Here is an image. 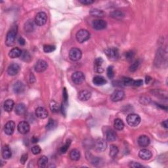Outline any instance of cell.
I'll list each match as a JSON object with an SVG mask.
<instances>
[{
  "mask_svg": "<svg viewBox=\"0 0 168 168\" xmlns=\"http://www.w3.org/2000/svg\"><path fill=\"white\" fill-rule=\"evenodd\" d=\"M89 14L93 17H99L101 18L104 16V12L102 10H99L98 9H92L89 12Z\"/></svg>",
  "mask_w": 168,
  "mask_h": 168,
  "instance_id": "cell-28",
  "label": "cell"
},
{
  "mask_svg": "<svg viewBox=\"0 0 168 168\" xmlns=\"http://www.w3.org/2000/svg\"><path fill=\"white\" fill-rule=\"evenodd\" d=\"M79 1L80 3H81L83 5H86V6L92 4L95 2V1H93V0H80Z\"/></svg>",
  "mask_w": 168,
  "mask_h": 168,
  "instance_id": "cell-45",
  "label": "cell"
},
{
  "mask_svg": "<svg viewBox=\"0 0 168 168\" xmlns=\"http://www.w3.org/2000/svg\"><path fill=\"white\" fill-rule=\"evenodd\" d=\"M15 129V123L13 121H9L6 123L4 127V131L7 135H11Z\"/></svg>",
  "mask_w": 168,
  "mask_h": 168,
  "instance_id": "cell-14",
  "label": "cell"
},
{
  "mask_svg": "<svg viewBox=\"0 0 168 168\" xmlns=\"http://www.w3.org/2000/svg\"><path fill=\"white\" fill-rule=\"evenodd\" d=\"M105 54L112 61H116L119 57L118 49L116 47H111L105 50Z\"/></svg>",
  "mask_w": 168,
  "mask_h": 168,
  "instance_id": "cell-6",
  "label": "cell"
},
{
  "mask_svg": "<svg viewBox=\"0 0 168 168\" xmlns=\"http://www.w3.org/2000/svg\"><path fill=\"white\" fill-rule=\"evenodd\" d=\"M47 20V16L46 12H39L37 13L35 17L34 22L37 26H41L46 23Z\"/></svg>",
  "mask_w": 168,
  "mask_h": 168,
  "instance_id": "cell-4",
  "label": "cell"
},
{
  "mask_svg": "<svg viewBox=\"0 0 168 168\" xmlns=\"http://www.w3.org/2000/svg\"><path fill=\"white\" fill-rule=\"evenodd\" d=\"M137 142L141 147H147L149 145L150 141L149 137H147V135H141L138 138Z\"/></svg>",
  "mask_w": 168,
  "mask_h": 168,
  "instance_id": "cell-17",
  "label": "cell"
},
{
  "mask_svg": "<svg viewBox=\"0 0 168 168\" xmlns=\"http://www.w3.org/2000/svg\"><path fill=\"white\" fill-rule=\"evenodd\" d=\"M22 53V51L21 49H19V47H14L9 51V56L12 59L18 58V57L21 56Z\"/></svg>",
  "mask_w": 168,
  "mask_h": 168,
  "instance_id": "cell-20",
  "label": "cell"
},
{
  "mask_svg": "<svg viewBox=\"0 0 168 168\" xmlns=\"http://www.w3.org/2000/svg\"><path fill=\"white\" fill-rule=\"evenodd\" d=\"M77 97L81 101H87L91 97V93L87 90H83L79 93Z\"/></svg>",
  "mask_w": 168,
  "mask_h": 168,
  "instance_id": "cell-19",
  "label": "cell"
},
{
  "mask_svg": "<svg viewBox=\"0 0 168 168\" xmlns=\"http://www.w3.org/2000/svg\"><path fill=\"white\" fill-rule=\"evenodd\" d=\"M106 73H107L108 77H109L110 79L113 78L114 76V71L113 66H110L108 67Z\"/></svg>",
  "mask_w": 168,
  "mask_h": 168,
  "instance_id": "cell-41",
  "label": "cell"
},
{
  "mask_svg": "<svg viewBox=\"0 0 168 168\" xmlns=\"http://www.w3.org/2000/svg\"><path fill=\"white\" fill-rule=\"evenodd\" d=\"M17 31H18L17 25H14L7 32L6 40V44L7 46H11L14 44L17 34Z\"/></svg>",
  "mask_w": 168,
  "mask_h": 168,
  "instance_id": "cell-1",
  "label": "cell"
},
{
  "mask_svg": "<svg viewBox=\"0 0 168 168\" xmlns=\"http://www.w3.org/2000/svg\"><path fill=\"white\" fill-rule=\"evenodd\" d=\"M70 158L73 161H77L80 158V152L78 150L73 149L70 152Z\"/></svg>",
  "mask_w": 168,
  "mask_h": 168,
  "instance_id": "cell-27",
  "label": "cell"
},
{
  "mask_svg": "<svg viewBox=\"0 0 168 168\" xmlns=\"http://www.w3.org/2000/svg\"><path fill=\"white\" fill-rule=\"evenodd\" d=\"M19 43L20 45H21V46H24L25 44H26V41H25V39L23 38V37H21L19 39Z\"/></svg>",
  "mask_w": 168,
  "mask_h": 168,
  "instance_id": "cell-48",
  "label": "cell"
},
{
  "mask_svg": "<svg viewBox=\"0 0 168 168\" xmlns=\"http://www.w3.org/2000/svg\"><path fill=\"white\" fill-rule=\"evenodd\" d=\"M34 24L32 21H28L24 24V30L26 32H31L34 30Z\"/></svg>",
  "mask_w": 168,
  "mask_h": 168,
  "instance_id": "cell-32",
  "label": "cell"
},
{
  "mask_svg": "<svg viewBox=\"0 0 168 168\" xmlns=\"http://www.w3.org/2000/svg\"><path fill=\"white\" fill-rule=\"evenodd\" d=\"M162 125L164 126L165 128H167L168 127V123H167V120H165V121L163 122L162 123Z\"/></svg>",
  "mask_w": 168,
  "mask_h": 168,
  "instance_id": "cell-49",
  "label": "cell"
},
{
  "mask_svg": "<svg viewBox=\"0 0 168 168\" xmlns=\"http://www.w3.org/2000/svg\"><path fill=\"white\" fill-rule=\"evenodd\" d=\"M13 91L17 94H19L23 92L24 90V86L21 82H17L12 87Z\"/></svg>",
  "mask_w": 168,
  "mask_h": 168,
  "instance_id": "cell-24",
  "label": "cell"
},
{
  "mask_svg": "<svg viewBox=\"0 0 168 168\" xmlns=\"http://www.w3.org/2000/svg\"><path fill=\"white\" fill-rule=\"evenodd\" d=\"M110 16L116 19H121L124 17V13L120 11H114L110 12Z\"/></svg>",
  "mask_w": 168,
  "mask_h": 168,
  "instance_id": "cell-34",
  "label": "cell"
},
{
  "mask_svg": "<svg viewBox=\"0 0 168 168\" xmlns=\"http://www.w3.org/2000/svg\"><path fill=\"white\" fill-rule=\"evenodd\" d=\"M76 39L79 43H84L88 40L90 37L89 32L86 30L82 29L77 32L76 34Z\"/></svg>",
  "mask_w": 168,
  "mask_h": 168,
  "instance_id": "cell-3",
  "label": "cell"
},
{
  "mask_svg": "<svg viewBox=\"0 0 168 168\" xmlns=\"http://www.w3.org/2000/svg\"><path fill=\"white\" fill-rule=\"evenodd\" d=\"M150 80H151V77H149V76H147L146 77V81H145L146 82V84H149Z\"/></svg>",
  "mask_w": 168,
  "mask_h": 168,
  "instance_id": "cell-51",
  "label": "cell"
},
{
  "mask_svg": "<svg viewBox=\"0 0 168 168\" xmlns=\"http://www.w3.org/2000/svg\"><path fill=\"white\" fill-rule=\"evenodd\" d=\"M12 156V152L11 150L10 149V147L9 145L6 144L2 149V157L4 159L7 160L9 159Z\"/></svg>",
  "mask_w": 168,
  "mask_h": 168,
  "instance_id": "cell-22",
  "label": "cell"
},
{
  "mask_svg": "<svg viewBox=\"0 0 168 168\" xmlns=\"http://www.w3.org/2000/svg\"><path fill=\"white\" fill-rule=\"evenodd\" d=\"M125 97V93L122 90H116L111 95V100L113 102H118L123 100Z\"/></svg>",
  "mask_w": 168,
  "mask_h": 168,
  "instance_id": "cell-9",
  "label": "cell"
},
{
  "mask_svg": "<svg viewBox=\"0 0 168 168\" xmlns=\"http://www.w3.org/2000/svg\"><path fill=\"white\" fill-rule=\"evenodd\" d=\"M129 165V167H133V168H137V167H143V165H141V164H140L139 163L135 162H130Z\"/></svg>",
  "mask_w": 168,
  "mask_h": 168,
  "instance_id": "cell-43",
  "label": "cell"
},
{
  "mask_svg": "<svg viewBox=\"0 0 168 168\" xmlns=\"http://www.w3.org/2000/svg\"><path fill=\"white\" fill-rule=\"evenodd\" d=\"M32 152L34 155H37L41 152V148L38 145H35L32 148Z\"/></svg>",
  "mask_w": 168,
  "mask_h": 168,
  "instance_id": "cell-42",
  "label": "cell"
},
{
  "mask_svg": "<svg viewBox=\"0 0 168 168\" xmlns=\"http://www.w3.org/2000/svg\"><path fill=\"white\" fill-rule=\"evenodd\" d=\"M93 84L95 86H103L104 84H106L107 82L104 77H102L101 76H96L93 77Z\"/></svg>",
  "mask_w": 168,
  "mask_h": 168,
  "instance_id": "cell-21",
  "label": "cell"
},
{
  "mask_svg": "<svg viewBox=\"0 0 168 168\" xmlns=\"http://www.w3.org/2000/svg\"><path fill=\"white\" fill-rule=\"evenodd\" d=\"M104 63V60L101 57H98L94 62V69L98 73H101L104 71V68L102 65Z\"/></svg>",
  "mask_w": 168,
  "mask_h": 168,
  "instance_id": "cell-13",
  "label": "cell"
},
{
  "mask_svg": "<svg viewBox=\"0 0 168 168\" xmlns=\"http://www.w3.org/2000/svg\"><path fill=\"white\" fill-rule=\"evenodd\" d=\"M28 154H24L21 158V163L22 164H24L28 160Z\"/></svg>",
  "mask_w": 168,
  "mask_h": 168,
  "instance_id": "cell-46",
  "label": "cell"
},
{
  "mask_svg": "<svg viewBox=\"0 0 168 168\" xmlns=\"http://www.w3.org/2000/svg\"><path fill=\"white\" fill-rule=\"evenodd\" d=\"M107 26L106 22L102 19H97L95 20L93 22V26L95 30H103L106 28Z\"/></svg>",
  "mask_w": 168,
  "mask_h": 168,
  "instance_id": "cell-11",
  "label": "cell"
},
{
  "mask_svg": "<svg viewBox=\"0 0 168 168\" xmlns=\"http://www.w3.org/2000/svg\"><path fill=\"white\" fill-rule=\"evenodd\" d=\"M139 156L140 158L143 160H149L152 158V154L149 150L144 149L140 150L139 152Z\"/></svg>",
  "mask_w": 168,
  "mask_h": 168,
  "instance_id": "cell-18",
  "label": "cell"
},
{
  "mask_svg": "<svg viewBox=\"0 0 168 168\" xmlns=\"http://www.w3.org/2000/svg\"><path fill=\"white\" fill-rule=\"evenodd\" d=\"M140 65V61L139 60H136L133 63H132V64L129 67V71L131 72H135L136 70L139 68Z\"/></svg>",
  "mask_w": 168,
  "mask_h": 168,
  "instance_id": "cell-40",
  "label": "cell"
},
{
  "mask_svg": "<svg viewBox=\"0 0 168 168\" xmlns=\"http://www.w3.org/2000/svg\"><path fill=\"white\" fill-rule=\"evenodd\" d=\"M134 55L135 54L132 51H127L126 53H125V57H126V59L127 60H131L134 57Z\"/></svg>",
  "mask_w": 168,
  "mask_h": 168,
  "instance_id": "cell-44",
  "label": "cell"
},
{
  "mask_svg": "<svg viewBox=\"0 0 168 168\" xmlns=\"http://www.w3.org/2000/svg\"><path fill=\"white\" fill-rule=\"evenodd\" d=\"M55 50V46H52V45H45L44 46V51L47 53H49L54 51Z\"/></svg>",
  "mask_w": 168,
  "mask_h": 168,
  "instance_id": "cell-39",
  "label": "cell"
},
{
  "mask_svg": "<svg viewBox=\"0 0 168 168\" xmlns=\"http://www.w3.org/2000/svg\"><path fill=\"white\" fill-rule=\"evenodd\" d=\"M106 137L107 141H114L117 138V135L116 132L112 129L108 130L106 133Z\"/></svg>",
  "mask_w": 168,
  "mask_h": 168,
  "instance_id": "cell-26",
  "label": "cell"
},
{
  "mask_svg": "<svg viewBox=\"0 0 168 168\" xmlns=\"http://www.w3.org/2000/svg\"><path fill=\"white\" fill-rule=\"evenodd\" d=\"M82 57V51L78 48H72L69 52V57L72 61H77Z\"/></svg>",
  "mask_w": 168,
  "mask_h": 168,
  "instance_id": "cell-5",
  "label": "cell"
},
{
  "mask_svg": "<svg viewBox=\"0 0 168 168\" xmlns=\"http://www.w3.org/2000/svg\"><path fill=\"white\" fill-rule=\"evenodd\" d=\"M50 109L53 112H58L59 110V105L56 101H52L50 103Z\"/></svg>",
  "mask_w": 168,
  "mask_h": 168,
  "instance_id": "cell-35",
  "label": "cell"
},
{
  "mask_svg": "<svg viewBox=\"0 0 168 168\" xmlns=\"http://www.w3.org/2000/svg\"><path fill=\"white\" fill-rule=\"evenodd\" d=\"M118 152H119L118 148V147L116 146V145L112 144L111 146H110V154H109L110 157H112V158H114L116 157L118 155Z\"/></svg>",
  "mask_w": 168,
  "mask_h": 168,
  "instance_id": "cell-31",
  "label": "cell"
},
{
  "mask_svg": "<svg viewBox=\"0 0 168 168\" xmlns=\"http://www.w3.org/2000/svg\"><path fill=\"white\" fill-rule=\"evenodd\" d=\"M56 125H57V123L54 120L49 119L48 123H47L46 125V129L48 130V131L53 129L55 127H56Z\"/></svg>",
  "mask_w": 168,
  "mask_h": 168,
  "instance_id": "cell-36",
  "label": "cell"
},
{
  "mask_svg": "<svg viewBox=\"0 0 168 168\" xmlns=\"http://www.w3.org/2000/svg\"><path fill=\"white\" fill-rule=\"evenodd\" d=\"M15 105V102L12 99H7L6 102H4L3 104V109L5 111L7 112H11L12 110L13 109Z\"/></svg>",
  "mask_w": 168,
  "mask_h": 168,
  "instance_id": "cell-25",
  "label": "cell"
},
{
  "mask_svg": "<svg viewBox=\"0 0 168 168\" xmlns=\"http://www.w3.org/2000/svg\"><path fill=\"white\" fill-rule=\"evenodd\" d=\"M15 113L19 115V116H22L24 115L26 112V107L25 106V104L23 103H19L16 106L15 109Z\"/></svg>",
  "mask_w": 168,
  "mask_h": 168,
  "instance_id": "cell-23",
  "label": "cell"
},
{
  "mask_svg": "<svg viewBox=\"0 0 168 168\" xmlns=\"http://www.w3.org/2000/svg\"><path fill=\"white\" fill-rule=\"evenodd\" d=\"M114 126L116 130L121 131L124 128V123L121 119L117 118L114 120Z\"/></svg>",
  "mask_w": 168,
  "mask_h": 168,
  "instance_id": "cell-29",
  "label": "cell"
},
{
  "mask_svg": "<svg viewBox=\"0 0 168 168\" xmlns=\"http://www.w3.org/2000/svg\"><path fill=\"white\" fill-rule=\"evenodd\" d=\"M20 66L17 63H11L7 68V73L9 76H15L20 71Z\"/></svg>",
  "mask_w": 168,
  "mask_h": 168,
  "instance_id": "cell-12",
  "label": "cell"
},
{
  "mask_svg": "<svg viewBox=\"0 0 168 168\" xmlns=\"http://www.w3.org/2000/svg\"><path fill=\"white\" fill-rule=\"evenodd\" d=\"M71 144V140L68 139L65 144L63 145V146L61 148V149H60V152H61V154H64V153H66L67 152V150L68 149Z\"/></svg>",
  "mask_w": 168,
  "mask_h": 168,
  "instance_id": "cell-37",
  "label": "cell"
},
{
  "mask_svg": "<svg viewBox=\"0 0 168 168\" xmlns=\"http://www.w3.org/2000/svg\"><path fill=\"white\" fill-rule=\"evenodd\" d=\"M126 120L127 123L130 126L136 127L141 122V118L138 114H130L127 116Z\"/></svg>",
  "mask_w": 168,
  "mask_h": 168,
  "instance_id": "cell-2",
  "label": "cell"
},
{
  "mask_svg": "<svg viewBox=\"0 0 168 168\" xmlns=\"http://www.w3.org/2000/svg\"><path fill=\"white\" fill-rule=\"evenodd\" d=\"M142 85V80H134L133 83V86L135 87H140Z\"/></svg>",
  "mask_w": 168,
  "mask_h": 168,
  "instance_id": "cell-47",
  "label": "cell"
},
{
  "mask_svg": "<svg viewBox=\"0 0 168 168\" xmlns=\"http://www.w3.org/2000/svg\"><path fill=\"white\" fill-rule=\"evenodd\" d=\"M47 163H48V158L46 156H42L38 159L37 161V165L39 167H45L47 166Z\"/></svg>",
  "mask_w": 168,
  "mask_h": 168,
  "instance_id": "cell-30",
  "label": "cell"
},
{
  "mask_svg": "<svg viewBox=\"0 0 168 168\" xmlns=\"http://www.w3.org/2000/svg\"><path fill=\"white\" fill-rule=\"evenodd\" d=\"M36 116L40 119H45L48 116V112L44 107H38L36 109Z\"/></svg>",
  "mask_w": 168,
  "mask_h": 168,
  "instance_id": "cell-16",
  "label": "cell"
},
{
  "mask_svg": "<svg viewBox=\"0 0 168 168\" xmlns=\"http://www.w3.org/2000/svg\"><path fill=\"white\" fill-rule=\"evenodd\" d=\"M21 57L23 61L26 62H29L31 60L30 55L29 53L27 51H26V50H24V51H22Z\"/></svg>",
  "mask_w": 168,
  "mask_h": 168,
  "instance_id": "cell-38",
  "label": "cell"
},
{
  "mask_svg": "<svg viewBox=\"0 0 168 168\" xmlns=\"http://www.w3.org/2000/svg\"><path fill=\"white\" fill-rule=\"evenodd\" d=\"M32 142H33V143H37V142H38V139H37V137L34 136L32 139Z\"/></svg>",
  "mask_w": 168,
  "mask_h": 168,
  "instance_id": "cell-50",
  "label": "cell"
},
{
  "mask_svg": "<svg viewBox=\"0 0 168 168\" xmlns=\"http://www.w3.org/2000/svg\"><path fill=\"white\" fill-rule=\"evenodd\" d=\"M133 83H134L133 80L131 78V77H124V78L122 79V84L123 85H124V86H133Z\"/></svg>",
  "mask_w": 168,
  "mask_h": 168,
  "instance_id": "cell-33",
  "label": "cell"
},
{
  "mask_svg": "<svg viewBox=\"0 0 168 168\" xmlns=\"http://www.w3.org/2000/svg\"><path fill=\"white\" fill-rule=\"evenodd\" d=\"M72 80L75 84L80 85L84 82L85 80V76L83 74V72L77 71L74 72V73L72 75Z\"/></svg>",
  "mask_w": 168,
  "mask_h": 168,
  "instance_id": "cell-7",
  "label": "cell"
},
{
  "mask_svg": "<svg viewBox=\"0 0 168 168\" xmlns=\"http://www.w3.org/2000/svg\"><path fill=\"white\" fill-rule=\"evenodd\" d=\"M95 147L98 152H104L106 149L107 143L104 139H98L95 142Z\"/></svg>",
  "mask_w": 168,
  "mask_h": 168,
  "instance_id": "cell-15",
  "label": "cell"
},
{
  "mask_svg": "<svg viewBox=\"0 0 168 168\" xmlns=\"http://www.w3.org/2000/svg\"><path fill=\"white\" fill-rule=\"evenodd\" d=\"M47 66H48V64L46 61H45L44 60H39L35 64L34 68L37 72H42L46 71L47 68Z\"/></svg>",
  "mask_w": 168,
  "mask_h": 168,
  "instance_id": "cell-10",
  "label": "cell"
},
{
  "mask_svg": "<svg viewBox=\"0 0 168 168\" xmlns=\"http://www.w3.org/2000/svg\"><path fill=\"white\" fill-rule=\"evenodd\" d=\"M17 129H18V131L20 133L25 135L28 133L30 131V125L27 122H21L17 126Z\"/></svg>",
  "mask_w": 168,
  "mask_h": 168,
  "instance_id": "cell-8",
  "label": "cell"
}]
</instances>
